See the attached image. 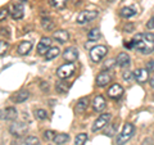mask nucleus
Listing matches in <instances>:
<instances>
[{
    "label": "nucleus",
    "mask_w": 154,
    "mask_h": 145,
    "mask_svg": "<svg viewBox=\"0 0 154 145\" xmlns=\"http://www.w3.org/2000/svg\"><path fill=\"white\" fill-rule=\"evenodd\" d=\"M59 53H60L59 48H57V46H54V48H50V49L48 50V53L45 54L46 60H51V59H54V58H57L58 55H59Z\"/></svg>",
    "instance_id": "nucleus-23"
},
{
    "label": "nucleus",
    "mask_w": 154,
    "mask_h": 145,
    "mask_svg": "<svg viewBox=\"0 0 154 145\" xmlns=\"http://www.w3.org/2000/svg\"><path fill=\"white\" fill-rule=\"evenodd\" d=\"M146 69H148L149 72H154V60L148 62V64H146Z\"/></svg>",
    "instance_id": "nucleus-36"
},
{
    "label": "nucleus",
    "mask_w": 154,
    "mask_h": 145,
    "mask_svg": "<svg viewBox=\"0 0 154 145\" xmlns=\"http://www.w3.org/2000/svg\"><path fill=\"white\" fill-rule=\"evenodd\" d=\"M35 116L38 119H46L48 118V113H46V110H44V109H36Z\"/></svg>",
    "instance_id": "nucleus-30"
},
{
    "label": "nucleus",
    "mask_w": 154,
    "mask_h": 145,
    "mask_svg": "<svg viewBox=\"0 0 154 145\" xmlns=\"http://www.w3.org/2000/svg\"><path fill=\"white\" fill-rule=\"evenodd\" d=\"M68 140H69L68 134H57L53 141H54L55 144H58V145H63V144H66L67 141H68Z\"/></svg>",
    "instance_id": "nucleus-22"
},
{
    "label": "nucleus",
    "mask_w": 154,
    "mask_h": 145,
    "mask_svg": "<svg viewBox=\"0 0 154 145\" xmlns=\"http://www.w3.org/2000/svg\"><path fill=\"white\" fill-rule=\"evenodd\" d=\"M125 48L140 51L143 54H149L154 50V33H137V35H135L132 40L125 42Z\"/></svg>",
    "instance_id": "nucleus-1"
},
{
    "label": "nucleus",
    "mask_w": 154,
    "mask_h": 145,
    "mask_svg": "<svg viewBox=\"0 0 154 145\" xmlns=\"http://www.w3.org/2000/svg\"><path fill=\"white\" fill-rule=\"evenodd\" d=\"M134 79L140 84H145L149 80V71L146 68H139L134 71Z\"/></svg>",
    "instance_id": "nucleus-11"
},
{
    "label": "nucleus",
    "mask_w": 154,
    "mask_h": 145,
    "mask_svg": "<svg viewBox=\"0 0 154 145\" xmlns=\"http://www.w3.org/2000/svg\"><path fill=\"white\" fill-rule=\"evenodd\" d=\"M53 37H54L57 41H59L60 44H64L66 41H68L69 33L67 32L66 30H58V31H54V33H53Z\"/></svg>",
    "instance_id": "nucleus-17"
},
{
    "label": "nucleus",
    "mask_w": 154,
    "mask_h": 145,
    "mask_svg": "<svg viewBox=\"0 0 154 145\" xmlns=\"http://www.w3.org/2000/svg\"><path fill=\"white\" fill-rule=\"evenodd\" d=\"M9 49V44L7 41H0V57L5 55Z\"/></svg>",
    "instance_id": "nucleus-28"
},
{
    "label": "nucleus",
    "mask_w": 154,
    "mask_h": 145,
    "mask_svg": "<svg viewBox=\"0 0 154 145\" xmlns=\"http://www.w3.org/2000/svg\"><path fill=\"white\" fill-rule=\"evenodd\" d=\"M108 53V49L107 46L104 45H98V46H94L93 49H91L90 51V58L91 60L95 62V63H98V62H100L103 59V58L105 57V54Z\"/></svg>",
    "instance_id": "nucleus-4"
},
{
    "label": "nucleus",
    "mask_w": 154,
    "mask_h": 145,
    "mask_svg": "<svg viewBox=\"0 0 154 145\" xmlns=\"http://www.w3.org/2000/svg\"><path fill=\"white\" fill-rule=\"evenodd\" d=\"M132 79H134V72H128V71L123 72V80L125 81H131Z\"/></svg>",
    "instance_id": "nucleus-34"
},
{
    "label": "nucleus",
    "mask_w": 154,
    "mask_h": 145,
    "mask_svg": "<svg viewBox=\"0 0 154 145\" xmlns=\"http://www.w3.org/2000/svg\"><path fill=\"white\" fill-rule=\"evenodd\" d=\"M146 27L149 28V30H154V16L149 19V22L146 23Z\"/></svg>",
    "instance_id": "nucleus-35"
},
{
    "label": "nucleus",
    "mask_w": 154,
    "mask_h": 145,
    "mask_svg": "<svg viewBox=\"0 0 154 145\" xmlns=\"http://www.w3.org/2000/svg\"><path fill=\"white\" fill-rule=\"evenodd\" d=\"M19 2H27V0H19Z\"/></svg>",
    "instance_id": "nucleus-40"
},
{
    "label": "nucleus",
    "mask_w": 154,
    "mask_h": 145,
    "mask_svg": "<svg viewBox=\"0 0 154 145\" xmlns=\"http://www.w3.org/2000/svg\"><path fill=\"white\" fill-rule=\"evenodd\" d=\"M25 145H40V141H38V139L35 136H28L25 140Z\"/></svg>",
    "instance_id": "nucleus-29"
},
{
    "label": "nucleus",
    "mask_w": 154,
    "mask_h": 145,
    "mask_svg": "<svg viewBox=\"0 0 154 145\" xmlns=\"http://www.w3.org/2000/svg\"><path fill=\"white\" fill-rule=\"evenodd\" d=\"M26 131H27V126L23 122H14L9 127V132L14 135V136H22L23 134H26Z\"/></svg>",
    "instance_id": "nucleus-9"
},
{
    "label": "nucleus",
    "mask_w": 154,
    "mask_h": 145,
    "mask_svg": "<svg viewBox=\"0 0 154 145\" xmlns=\"http://www.w3.org/2000/svg\"><path fill=\"white\" fill-rule=\"evenodd\" d=\"M105 99L103 98L102 95H98V96H95L94 100H93V108L95 112H102V110L105 108Z\"/></svg>",
    "instance_id": "nucleus-15"
},
{
    "label": "nucleus",
    "mask_w": 154,
    "mask_h": 145,
    "mask_svg": "<svg viewBox=\"0 0 154 145\" xmlns=\"http://www.w3.org/2000/svg\"><path fill=\"white\" fill-rule=\"evenodd\" d=\"M41 26H42L44 30L50 31V30L54 28V23H53V21H51L50 18H42L41 19Z\"/></svg>",
    "instance_id": "nucleus-26"
},
{
    "label": "nucleus",
    "mask_w": 154,
    "mask_h": 145,
    "mask_svg": "<svg viewBox=\"0 0 154 145\" xmlns=\"http://www.w3.org/2000/svg\"><path fill=\"white\" fill-rule=\"evenodd\" d=\"M136 14V11L134 8H130V7H125L119 11V16L123 17V18H131Z\"/></svg>",
    "instance_id": "nucleus-21"
},
{
    "label": "nucleus",
    "mask_w": 154,
    "mask_h": 145,
    "mask_svg": "<svg viewBox=\"0 0 154 145\" xmlns=\"http://www.w3.org/2000/svg\"><path fill=\"white\" fill-rule=\"evenodd\" d=\"M9 13L13 19H21L25 16V8H23L22 3H13L11 4V8H9Z\"/></svg>",
    "instance_id": "nucleus-7"
},
{
    "label": "nucleus",
    "mask_w": 154,
    "mask_h": 145,
    "mask_svg": "<svg viewBox=\"0 0 154 145\" xmlns=\"http://www.w3.org/2000/svg\"><path fill=\"white\" fill-rule=\"evenodd\" d=\"M86 141H88V134L85 132L77 134V136L75 137V145H84Z\"/></svg>",
    "instance_id": "nucleus-25"
},
{
    "label": "nucleus",
    "mask_w": 154,
    "mask_h": 145,
    "mask_svg": "<svg viewBox=\"0 0 154 145\" xmlns=\"http://www.w3.org/2000/svg\"><path fill=\"white\" fill-rule=\"evenodd\" d=\"M132 30H134V25H126L125 26V31L126 32H132Z\"/></svg>",
    "instance_id": "nucleus-37"
},
{
    "label": "nucleus",
    "mask_w": 154,
    "mask_h": 145,
    "mask_svg": "<svg viewBox=\"0 0 154 145\" xmlns=\"http://www.w3.org/2000/svg\"><path fill=\"white\" fill-rule=\"evenodd\" d=\"M8 13H9V9L8 8H5V7L0 8V21H4V19L8 17Z\"/></svg>",
    "instance_id": "nucleus-31"
},
{
    "label": "nucleus",
    "mask_w": 154,
    "mask_h": 145,
    "mask_svg": "<svg viewBox=\"0 0 154 145\" xmlns=\"http://www.w3.org/2000/svg\"><path fill=\"white\" fill-rule=\"evenodd\" d=\"M55 132L54 131H51V130H46V131L44 132V137L46 139V140H54V137H55Z\"/></svg>",
    "instance_id": "nucleus-32"
},
{
    "label": "nucleus",
    "mask_w": 154,
    "mask_h": 145,
    "mask_svg": "<svg viewBox=\"0 0 154 145\" xmlns=\"http://www.w3.org/2000/svg\"><path fill=\"white\" fill-rule=\"evenodd\" d=\"M31 49H32V41L26 40V41H22L21 44L18 45L17 51L19 55H27L28 53L31 51Z\"/></svg>",
    "instance_id": "nucleus-16"
},
{
    "label": "nucleus",
    "mask_w": 154,
    "mask_h": 145,
    "mask_svg": "<svg viewBox=\"0 0 154 145\" xmlns=\"http://www.w3.org/2000/svg\"><path fill=\"white\" fill-rule=\"evenodd\" d=\"M116 60H117V64L119 67H127V66H130V60L131 59H130L128 54H126V53H119Z\"/></svg>",
    "instance_id": "nucleus-19"
},
{
    "label": "nucleus",
    "mask_w": 154,
    "mask_h": 145,
    "mask_svg": "<svg viewBox=\"0 0 154 145\" xmlns=\"http://www.w3.org/2000/svg\"><path fill=\"white\" fill-rule=\"evenodd\" d=\"M112 81V76H110L109 72H100L96 77V85L100 86V88H103V86H107L109 82Z\"/></svg>",
    "instance_id": "nucleus-14"
},
{
    "label": "nucleus",
    "mask_w": 154,
    "mask_h": 145,
    "mask_svg": "<svg viewBox=\"0 0 154 145\" xmlns=\"http://www.w3.org/2000/svg\"><path fill=\"white\" fill-rule=\"evenodd\" d=\"M42 89H44V90L46 89V90H48V89H49V85H48V84H46V85H45V84H42Z\"/></svg>",
    "instance_id": "nucleus-39"
},
{
    "label": "nucleus",
    "mask_w": 154,
    "mask_h": 145,
    "mask_svg": "<svg viewBox=\"0 0 154 145\" xmlns=\"http://www.w3.org/2000/svg\"><path fill=\"white\" fill-rule=\"evenodd\" d=\"M135 134V126L132 123H125L122 131L118 134L117 136V144L118 145H125L130 139L134 136Z\"/></svg>",
    "instance_id": "nucleus-2"
},
{
    "label": "nucleus",
    "mask_w": 154,
    "mask_h": 145,
    "mask_svg": "<svg viewBox=\"0 0 154 145\" xmlns=\"http://www.w3.org/2000/svg\"><path fill=\"white\" fill-rule=\"evenodd\" d=\"M77 58H79V50L73 46L67 48V49L63 51V59L67 62H75Z\"/></svg>",
    "instance_id": "nucleus-13"
},
{
    "label": "nucleus",
    "mask_w": 154,
    "mask_h": 145,
    "mask_svg": "<svg viewBox=\"0 0 154 145\" xmlns=\"http://www.w3.org/2000/svg\"><path fill=\"white\" fill-rule=\"evenodd\" d=\"M88 39H89V41H91V42L98 41L99 39H100V31H99V28H93V30L89 32Z\"/></svg>",
    "instance_id": "nucleus-24"
},
{
    "label": "nucleus",
    "mask_w": 154,
    "mask_h": 145,
    "mask_svg": "<svg viewBox=\"0 0 154 145\" xmlns=\"http://www.w3.org/2000/svg\"><path fill=\"white\" fill-rule=\"evenodd\" d=\"M50 48H51V39L44 36V37H41V40L37 45V53L40 55H44V54H46Z\"/></svg>",
    "instance_id": "nucleus-10"
},
{
    "label": "nucleus",
    "mask_w": 154,
    "mask_h": 145,
    "mask_svg": "<svg viewBox=\"0 0 154 145\" xmlns=\"http://www.w3.org/2000/svg\"><path fill=\"white\" fill-rule=\"evenodd\" d=\"M75 71H76V67L73 64V62H69V63H66L58 68L57 76L62 80H67V79H69L71 76H73Z\"/></svg>",
    "instance_id": "nucleus-3"
},
{
    "label": "nucleus",
    "mask_w": 154,
    "mask_h": 145,
    "mask_svg": "<svg viewBox=\"0 0 154 145\" xmlns=\"http://www.w3.org/2000/svg\"><path fill=\"white\" fill-rule=\"evenodd\" d=\"M108 95H109V98H112L114 100H118L123 95V88L121 85H118V84H114V85H112L109 88Z\"/></svg>",
    "instance_id": "nucleus-12"
},
{
    "label": "nucleus",
    "mask_w": 154,
    "mask_h": 145,
    "mask_svg": "<svg viewBox=\"0 0 154 145\" xmlns=\"http://www.w3.org/2000/svg\"><path fill=\"white\" fill-rule=\"evenodd\" d=\"M149 82H150V86H152V88L154 89V76L152 77V79H150V81H149Z\"/></svg>",
    "instance_id": "nucleus-38"
},
{
    "label": "nucleus",
    "mask_w": 154,
    "mask_h": 145,
    "mask_svg": "<svg viewBox=\"0 0 154 145\" xmlns=\"http://www.w3.org/2000/svg\"><path fill=\"white\" fill-rule=\"evenodd\" d=\"M28 98H30V93H28L27 90H21L19 93H17V95L14 96V101L16 103H23V101H26Z\"/></svg>",
    "instance_id": "nucleus-20"
},
{
    "label": "nucleus",
    "mask_w": 154,
    "mask_h": 145,
    "mask_svg": "<svg viewBox=\"0 0 154 145\" xmlns=\"http://www.w3.org/2000/svg\"><path fill=\"white\" fill-rule=\"evenodd\" d=\"M18 112L14 107H8L0 110V119L2 121H14L17 118Z\"/></svg>",
    "instance_id": "nucleus-8"
},
{
    "label": "nucleus",
    "mask_w": 154,
    "mask_h": 145,
    "mask_svg": "<svg viewBox=\"0 0 154 145\" xmlns=\"http://www.w3.org/2000/svg\"><path fill=\"white\" fill-rule=\"evenodd\" d=\"M109 119H110V114H109V113H103V114H100L99 117L96 118L95 122H94L91 130H93L94 132H96V131H99V130L104 128V127L109 123Z\"/></svg>",
    "instance_id": "nucleus-6"
},
{
    "label": "nucleus",
    "mask_w": 154,
    "mask_h": 145,
    "mask_svg": "<svg viewBox=\"0 0 154 145\" xmlns=\"http://www.w3.org/2000/svg\"><path fill=\"white\" fill-rule=\"evenodd\" d=\"M116 63H117V62H114V59H108V60L104 63V66H103V69H107V68L109 69V68H112V67H113Z\"/></svg>",
    "instance_id": "nucleus-33"
},
{
    "label": "nucleus",
    "mask_w": 154,
    "mask_h": 145,
    "mask_svg": "<svg viewBox=\"0 0 154 145\" xmlns=\"http://www.w3.org/2000/svg\"><path fill=\"white\" fill-rule=\"evenodd\" d=\"M67 2L68 0H51V5L55 9H58V11H60V9H63L67 5Z\"/></svg>",
    "instance_id": "nucleus-27"
},
{
    "label": "nucleus",
    "mask_w": 154,
    "mask_h": 145,
    "mask_svg": "<svg viewBox=\"0 0 154 145\" xmlns=\"http://www.w3.org/2000/svg\"><path fill=\"white\" fill-rule=\"evenodd\" d=\"M98 12L96 11H82L79 16H77L76 22L80 23V25H84L86 22H90V21H94V19L98 17Z\"/></svg>",
    "instance_id": "nucleus-5"
},
{
    "label": "nucleus",
    "mask_w": 154,
    "mask_h": 145,
    "mask_svg": "<svg viewBox=\"0 0 154 145\" xmlns=\"http://www.w3.org/2000/svg\"><path fill=\"white\" fill-rule=\"evenodd\" d=\"M89 98H81L79 101H77V105H76V112L77 113H84L86 109L89 107Z\"/></svg>",
    "instance_id": "nucleus-18"
}]
</instances>
